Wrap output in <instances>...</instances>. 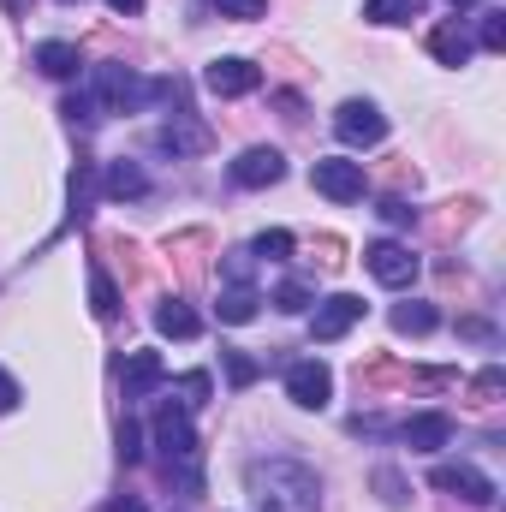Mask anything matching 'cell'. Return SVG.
I'll return each instance as SVG.
<instances>
[{
  "label": "cell",
  "mask_w": 506,
  "mask_h": 512,
  "mask_svg": "<svg viewBox=\"0 0 506 512\" xmlns=\"http://www.w3.org/2000/svg\"><path fill=\"white\" fill-rule=\"evenodd\" d=\"M245 489H251L256 512H316L322 507V477L304 465V459H251L245 471Z\"/></svg>",
  "instance_id": "obj_1"
},
{
  "label": "cell",
  "mask_w": 506,
  "mask_h": 512,
  "mask_svg": "<svg viewBox=\"0 0 506 512\" xmlns=\"http://www.w3.org/2000/svg\"><path fill=\"white\" fill-rule=\"evenodd\" d=\"M310 185L328 197V203H364L370 179H364V161H340V155H322L310 167Z\"/></svg>",
  "instance_id": "obj_2"
},
{
  "label": "cell",
  "mask_w": 506,
  "mask_h": 512,
  "mask_svg": "<svg viewBox=\"0 0 506 512\" xmlns=\"http://www.w3.org/2000/svg\"><path fill=\"white\" fill-rule=\"evenodd\" d=\"M155 447L167 453V471L197 459V429H191V411H185V405L167 399V405L155 411Z\"/></svg>",
  "instance_id": "obj_3"
},
{
  "label": "cell",
  "mask_w": 506,
  "mask_h": 512,
  "mask_svg": "<svg viewBox=\"0 0 506 512\" xmlns=\"http://www.w3.org/2000/svg\"><path fill=\"white\" fill-rule=\"evenodd\" d=\"M429 483H435L441 495H459L465 507H495V495H501V489H495V483H489L477 465H465V459H447V465H435V471H429Z\"/></svg>",
  "instance_id": "obj_4"
},
{
  "label": "cell",
  "mask_w": 506,
  "mask_h": 512,
  "mask_svg": "<svg viewBox=\"0 0 506 512\" xmlns=\"http://www.w3.org/2000/svg\"><path fill=\"white\" fill-rule=\"evenodd\" d=\"M286 399L304 405V411H322V405L334 399V370H328L322 358H298V364L286 370Z\"/></svg>",
  "instance_id": "obj_5"
},
{
  "label": "cell",
  "mask_w": 506,
  "mask_h": 512,
  "mask_svg": "<svg viewBox=\"0 0 506 512\" xmlns=\"http://www.w3.org/2000/svg\"><path fill=\"white\" fill-rule=\"evenodd\" d=\"M364 322V298L358 292H334V298H322L316 304V316H310V340H340V334H352Z\"/></svg>",
  "instance_id": "obj_6"
},
{
  "label": "cell",
  "mask_w": 506,
  "mask_h": 512,
  "mask_svg": "<svg viewBox=\"0 0 506 512\" xmlns=\"http://www.w3.org/2000/svg\"><path fill=\"white\" fill-rule=\"evenodd\" d=\"M227 173H233V185L262 191V185H280V179H286V155H280V149H268V143H256V149H245Z\"/></svg>",
  "instance_id": "obj_7"
},
{
  "label": "cell",
  "mask_w": 506,
  "mask_h": 512,
  "mask_svg": "<svg viewBox=\"0 0 506 512\" xmlns=\"http://www.w3.org/2000/svg\"><path fill=\"white\" fill-rule=\"evenodd\" d=\"M334 131H340V143H358V149H370V143H381V137H387V120H381L376 102H340Z\"/></svg>",
  "instance_id": "obj_8"
},
{
  "label": "cell",
  "mask_w": 506,
  "mask_h": 512,
  "mask_svg": "<svg viewBox=\"0 0 506 512\" xmlns=\"http://www.w3.org/2000/svg\"><path fill=\"white\" fill-rule=\"evenodd\" d=\"M364 268L376 274L381 286H411V280H417V256L405 251V245H393V239H376V245L364 251Z\"/></svg>",
  "instance_id": "obj_9"
},
{
  "label": "cell",
  "mask_w": 506,
  "mask_h": 512,
  "mask_svg": "<svg viewBox=\"0 0 506 512\" xmlns=\"http://www.w3.org/2000/svg\"><path fill=\"white\" fill-rule=\"evenodd\" d=\"M203 84H209L215 96H227V102H233V96H251L256 84H262V72H256L251 60L227 54V60H209V66H203Z\"/></svg>",
  "instance_id": "obj_10"
},
{
  "label": "cell",
  "mask_w": 506,
  "mask_h": 512,
  "mask_svg": "<svg viewBox=\"0 0 506 512\" xmlns=\"http://www.w3.org/2000/svg\"><path fill=\"white\" fill-rule=\"evenodd\" d=\"M399 441H405L411 453H441V447L453 441V417H447V411H417V417L399 423Z\"/></svg>",
  "instance_id": "obj_11"
},
{
  "label": "cell",
  "mask_w": 506,
  "mask_h": 512,
  "mask_svg": "<svg viewBox=\"0 0 506 512\" xmlns=\"http://www.w3.org/2000/svg\"><path fill=\"white\" fill-rule=\"evenodd\" d=\"M161 382H167V364H161V352H131V358H126V376H120L126 399H143V393H155Z\"/></svg>",
  "instance_id": "obj_12"
},
{
  "label": "cell",
  "mask_w": 506,
  "mask_h": 512,
  "mask_svg": "<svg viewBox=\"0 0 506 512\" xmlns=\"http://www.w3.org/2000/svg\"><path fill=\"white\" fill-rule=\"evenodd\" d=\"M155 328H161L167 340H197V334H203V316H197L185 298H161V304H155Z\"/></svg>",
  "instance_id": "obj_13"
},
{
  "label": "cell",
  "mask_w": 506,
  "mask_h": 512,
  "mask_svg": "<svg viewBox=\"0 0 506 512\" xmlns=\"http://www.w3.org/2000/svg\"><path fill=\"white\" fill-rule=\"evenodd\" d=\"M429 54H435L441 66H465V60H471V36H465V24H459V18L435 24V30H429Z\"/></svg>",
  "instance_id": "obj_14"
},
{
  "label": "cell",
  "mask_w": 506,
  "mask_h": 512,
  "mask_svg": "<svg viewBox=\"0 0 506 512\" xmlns=\"http://www.w3.org/2000/svg\"><path fill=\"white\" fill-rule=\"evenodd\" d=\"M102 191H108L114 203H126V197H143V191H149V173H143L137 161H108V173H102Z\"/></svg>",
  "instance_id": "obj_15"
},
{
  "label": "cell",
  "mask_w": 506,
  "mask_h": 512,
  "mask_svg": "<svg viewBox=\"0 0 506 512\" xmlns=\"http://www.w3.org/2000/svg\"><path fill=\"white\" fill-rule=\"evenodd\" d=\"M221 322L227 328H245V322H256V310H262V298H256V286H221Z\"/></svg>",
  "instance_id": "obj_16"
},
{
  "label": "cell",
  "mask_w": 506,
  "mask_h": 512,
  "mask_svg": "<svg viewBox=\"0 0 506 512\" xmlns=\"http://www.w3.org/2000/svg\"><path fill=\"white\" fill-rule=\"evenodd\" d=\"M78 48L72 42H42L36 48V72H48V78H78Z\"/></svg>",
  "instance_id": "obj_17"
},
{
  "label": "cell",
  "mask_w": 506,
  "mask_h": 512,
  "mask_svg": "<svg viewBox=\"0 0 506 512\" xmlns=\"http://www.w3.org/2000/svg\"><path fill=\"white\" fill-rule=\"evenodd\" d=\"M441 310L435 304H393V334H435Z\"/></svg>",
  "instance_id": "obj_18"
},
{
  "label": "cell",
  "mask_w": 506,
  "mask_h": 512,
  "mask_svg": "<svg viewBox=\"0 0 506 512\" xmlns=\"http://www.w3.org/2000/svg\"><path fill=\"white\" fill-rule=\"evenodd\" d=\"M161 149H173V155H197V149H209V131L173 114V126L161 131Z\"/></svg>",
  "instance_id": "obj_19"
},
{
  "label": "cell",
  "mask_w": 506,
  "mask_h": 512,
  "mask_svg": "<svg viewBox=\"0 0 506 512\" xmlns=\"http://www.w3.org/2000/svg\"><path fill=\"white\" fill-rule=\"evenodd\" d=\"M90 310H96L102 322H114V316H120V286L108 280V268H90Z\"/></svg>",
  "instance_id": "obj_20"
},
{
  "label": "cell",
  "mask_w": 506,
  "mask_h": 512,
  "mask_svg": "<svg viewBox=\"0 0 506 512\" xmlns=\"http://www.w3.org/2000/svg\"><path fill=\"white\" fill-rule=\"evenodd\" d=\"M417 12H423V0H364V18L370 24H405Z\"/></svg>",
  "instance_id": "obj_21"
},
{
  "label": "cell",
  "mask_w": 506,
  "mask_h": 512,
  "mask_svg": "<svg viewBox=\"0 0 506 512\" xmlns=\"http://www.w3.org/2000/svg\"><path fill=\"white\" fill-rule=\"evenodd\" d=\"M274 304H280L286 316H304V310L316 304V286H310V280H286V286L274 292Z\"/></svg>",
  "instance_id": "obj_22"
},
{
  "label": "cell",
  "mask_w": 506,
  "mask_h": 512,
  "mask_svg": "<svg viewBox=\"0 0 506 512\" xmlns=\"http://www.w3.org/2000/svg\"><path fill=\"white\" fill-rule=\"evenodd\" d=\"M251 256H262V262H286V256H292V233H286V227L262 233V239L251 245Z\"/></svg>",
  "instance_id": "obj_23"
},
{
  "label": "cell",
  "mask_w": 506,
  "mask_h": 512,
  "mask_svg": "<svg viewBox=\"0 0 506 512\" xmlns=\"http://www.w3.org/2000/svg\"><path fill=\"white\" fill-rule=\"evenodd\" d=\"M209 393H215V382H209L203 370H191V376H179V405H185V411H191V405H203Z\"/></svg>",
  "instance_id": "obj_24"
},
{
  "label": "cell",
  "mask_w": 506,
  "mask_h": 512,
  "mask_svg": "<svg viewBox=\"0 0 506 512\" xmlns=\"http://www.w3.org/2000/svg\"><path fill=\"white\" fill-rule=\"evenodd\" d=\"M215 6H221V18H239V24H251V18L268 12V0H215Z\"/></svg>",
  "instance_id": "obj_25"
},
{
  "label": "cell",
  "mask_w": 506,
  "mask_h": 512,
  "mask_svg": "<svg viewBox=\"0 0 506 512\" xmlns=\"http://www.w3.org/2000/svg\"><path fill=\"white\" fill-rule=\"evenodd\" d=\"M381 221H387V227H411V221H417V209H411L405 197H381Z\"/></svg>",
  "instance_id": "obj_26"
},
{
  "label": "cell",
  "mask_w": 506,
  "mask_h": 512,
  "mask_svg": "<svg viewBox=\"0 0 506 512\" xmlns=\"http://www.w3.org/2000/svg\"><path fill=\"white\" fill-rule=\"evenodd\" d=\"M483 48H489V54L506 48V12H483Z\"/></svg>",
  "instance_id": "obj_27"
},
{
  "label": "cell",
  "mask_w": 506,
  "mask_h": 512,
  "mask_svg": "<svg viewBox=\"0 0 506 512\" xmlns=\"http://www.w3.org/2000/svg\"><path fill=\"white\" fill-rule=\"evenodd\" d=\"M227 376H233V387H251L262 370H256V358H245V352H227Z\"/></svg>",
  "instance_id": "obj_28"
},
{
  "label": "cell",
  "mask_w": 506,
  "mask_h": 512,
  "mask_svg": "<svg viewBox=\"0 0 506 512\" xmlns=\"http://www.w3.org/2000/svg\"><path fill=\"white\" fill-rule=\"evenodd\" d=\"M120 459H126V465H137V459H143V429H137V423H120Z\"/></svg>",
  "instance_id": "obj_29"
},
{
  "label": "cell",
  "mask_w": 506,
  "mask_h": 512,
  "mask_svg": "<svg viewBox=\"0 0 506 512\" xmlns=\"http://www.w3.org/2000/svg\"><path fill=\"white\" fill-rule=\"evenodd\" d=\"M501 387H506V376H501V370H483V376L471 382V393H477V399H501Z\"/></svg>",
  "instance_id": "obj_30"
},
{
  "label": "cell",
  "mask_w": 506,
  "mask_h": 512,
  "mask_svg": "<svg viewBox=\"0 0 506 512\" xmlns=\"http://www.w3.org/2000/svg\"><path fill=\"white\" fill-rule=\"evenodd\" d=\"M376 489H381V501H405V483H399V471H376Z\"/></svg>",
  "instance_id": "obj_31"
},
{
  "label": "cell",
  "mask_w": 506,
  "mask_h": 512,
  "mask_svg": "<svg viewBox=\"0 0 506 512\" xmlns=\"http://www.w3.org/2000/svg\"><path fill=\"white\" fill-rule=\"evenodd\" d=\"M18 399H24V393H18V382L0 370V417H6V411H18Z\"/></svg>",
  "instance_id": "obj_32"
},
{
  "label": "cell",
  "mask_w": 506,
  "mask_h": 512,
  "mask_svg": "<svg viewBox=\"0 0 506 512\" xmlns=\"http://www.w3.org/2000/svg\"><path fill=\"white\" fill-rule=\"evenodd\" d=\"M459 334H471V340H495V328H489V322H459Z\"/></svg>",
  "instance_id": "obj_33"
},
{
  "label": "cell",
  "mask_w": 506,
  "mask_h": 512,
  "mask_svg": "<svg viewBox=\"0 0 506 512\" xmlns=\"http://www.w3.org/2000/svg\"><path fill=\"white\" fill-rule=\"evenodd\" d=\"M108 6H114V12H126V18H137V12H143V0H108Z\"/></svg>",
  "instance_id": "obj_34"
},
{
  "label": "cell",
  "mask_w": 506,
  "mask_h": 512,
  "mask_svg": "<svg viewBox=\"0 0 506 512\" xmlns=\"http://www.w3.org/2000/svg\"><path fill=\"white\" fill-rule=\"evenodd\" d=\"M108 512H149V507H143V501H131V495H126V501H114Z\"/></svg>",
  "instance_id": "obj_35"
},
{
  "label": "cell",
  "mask_w": 506,
  "mask_h": 512,
  "mask_svg": "<svg viewBox=\"0 0 506 512\" xmlns=\"http://www.w3.org/2000/svg\"><path fill=\"white\" fill-rule=\"evenodd\" d=\"M453 6H471V0H453Z\"/></svg>",
  "instance_id": "obj_36"
},
{
  "label": "cell",
  "mask_w": 506,
  "mask_h": 512,
  "mask_svg": "<svg viewBox=\"0 0 506 512\" xmlns=\"http://www.w3.org/2000/svg\"><path fill=\"white\" fill-rule=\"evenodd\" d=\"M60 6H78V0H60Z\"/></svg>",
  "instance_id": "obj_37"
}]
</instances>
